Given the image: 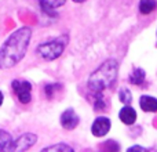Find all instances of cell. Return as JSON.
<instances>
[{"instance_id":"cell-1","label":"cell","mask_w":157,"mask_h":152,"mask_svg":"<svg viewBox=\"0 0 157 152\" xmlns=\"http://www.w3.org/2000/svg\"><path fill=\"white\" fill-rule=\"evenodd\" d=\"M30 38H32V30L28 26L19 28L13 35H10V38L0 49L2 68H11L24 58L28 46H29Z\"/></svg>"},{"instance_id":"cell-2","label":"cell","mask_w":157,"mask_h":152,"mask_svg":"<svg viewBox=\"0 0 157 152\" xmlns=\"http://www.w3.org/2000/svg\"><path fill=\"white\" fill-rule=\"evenodd\" d=\"M119 64L116 60H106L97 71H94L88 79V89L92 93H102L108 89L117 78Z\"/></svg>"},{"instance_id":"cell-3","label":"cell","mask_w":157,"mask_h":152,"mask_svg":"<svg viewBox=\"0 0 157 152\" xmlns=\"http://www.w3.org/2000/svg\"><path fill=\"white\" fill-rule=\"evenodd\" d=\"M65 46H66V38H58L54 39V40L47 42V43L40 44L37 47V53L44 60L52 61L62 54Z\"/></svg>"},{"instance_id":"cell-4","label":"cell","mask_w":157,"mask_h":152,"mask_svg":"<svg viewBox=\"0 0 157 152\" xmlns=\"http://www.w3.org/2000/svg\"><path fill=\"white\" fill-rule=\"evenodd\" d=\"M13 90L17 94L18 100L22 104H28L32 98L30 91H32V86L29 82H19V80H14L13 82Z\"/></svg>"},{"instance_id":"cell-5","label":"cell","mask_w":157,"mask_h":152,"mask_svg":"<svg viewBox=\"0 0 157 152\" xmlns=\"http://www.w3.org/2000/svg\"><path fill=\"white\" fill-rule=\"evenodd\" d=\"M36 141H37V136H36V134L25 133V134H22L19 138H17L15 141H13V144H11L8 151H26V150H29Z\"/></svg>"},{"instance_id":"cell-6","label":"cell","mask_w":157,"mask_h":152,"mask_svg":"<svg viewBox=\"0 0 157 152\" xmlns=\"http://www.w3.org/2000/svg\"><path fill=\"white\" fill-rule=\"evenodd\" d=\"M109 130H110V120L105 116L97 118L91 126V133L95 137H103L105 134H108Z\"/></svg>"},{"instance_id":"cell-7","label":"cell","mask_w":157,"mask_h":152,"mask_svg":"<svg viewBox=\"0 0 157 152\" xmlns=\"http://www.w3.org/2000/svg\"><path fill=\"white\" fill-rule=\"evenodd\" d=\"M61 125H62V127L66 129V130H73L78 125V116L72 108L66 109V111L61 115Z\"/></svg>"},{"instance_id":"cell-8","label":"cell","mask_w":157,"mask_h":152,"mask_svg":"<svg viewBox=\"0 0 157 152\" xmlns=\"http://www.w3.org/2000/svg\"><path fill=\"white\" fill-rule=\"evenodd\" d=\"M119 118L124 125H132V123H135V120H136V112L134 111V108H131V106L127 105L120 111Z\"/></svg>"},{"instance_id":"cell-9","label":"cell","mask_w":157,"mask_h":152,"mask_svg":"<svg viewBox=\"0 0 157 152\" xmlns=\"http://www.w3.org/2000/svg\"><path fill=\"white\" fill-rule=\"evenodd\" d=\"M139 105L145 112H157V98L150 95H144L139 100Z\"/></svg>"},{"instance_id":"cell-10","label":"cell","mask_w":157,"mask_h":152,"mask_svg":"<svg viewBox=\"0 0 157 152\" xmlns=\"http://www.w3.org/2000/svg\"><path fill=\"white\" fill-rule=\"evenodd\" d=\"M13 144V137L10 133L0 130V151H8Z\"/></svg>"},{"instance_id":"cell-11","label":"cell","mask_w":157,"mask_h":152,"mask_svg":"<svg viewBox=\"0 0 157 152\" xmlns=\"http://www.w3.org/2000/svg\"><path fill=\"white\" fill-rule=\"evenodd\" d=\"M39 2L44 11H52L54 8H58L62 4H65V0H39Z\"/></svg>"},{"instance_id":"cell-12","label":"cell","mask_w":157,"mask_h":152,"mask_svg":"<svg viewBox=\"0 0 157 152\" xmlns=\"http://www.w3.org/2000/svg\"><path fill=\"white\" fill-rule=\"evenodd\" d=\"M157 7L156 0H141L139 2V11L142 14H150L152 11H155Z\"/></svg>"},{"instance_id":"cell-13","label":"cell","mask_w":157,"mask_h":152,"mask_svg":"<svg viewBox=\"0 0 157 152\" xmlns=\"http://www.w3.org/2000/svg\"><path fill=\"white\" fill-rule=\"evenodd\" d=\"M130 79H131V82H132L134 84L144 83V80H145V71H144V69H141V68L135 69V71L132 72V75H131Z\"/></svg>"},{"instance_id":"cell-14","label":"cell","mask_w":157,"mask_h":152,"mask_svg":"<svg viewBox=\"0 0 157 152\" xmlns=\"http://www.w3.org/2000/svg\"><path fill=\"white\" fill-rule=\"evenodd\" d=\"M44 152H48V151H54V152H73V148L69 147L66 144H55L51 145V147H47L43 150Z\"/></svg>"},{"instance_id":"cell-15","label":"cell","mask_w":157,"mask_h":152,"mask_svg":"<svg viewBox=\"0 0 157 152\" xmlns=\"http://www.w3.org/2000/svg\"><path fill=\"white\" fill-rule=\"evenodd\" d=\"M120 101H121L123 104H125V105H128V104L132 101V97H131V91L128 89H121L120 90Z\"/></svg>"},{"instance_id":"cell-16","label":"cell","mask_w":157,"mask_h":152,"mask_svg":"<svg viewBox=\"0 0 157 152\" xmlns=\"http://www.w3.org/2000/svg\"><path fill=\"white\" fill-rule=\"evenodd\" d=\"M128 151H130V152H132V151H142V152H145V151H146V148H142V147H138V145H135V147L128 148Z\"/></svg>"},{"instance_id":"cell-17","label":"cell","mask_w":157,"mask_h":152,"mask_svg":"<svg viewBox=\"0 0 157 152\" xmlns=\"http://www.w3.org/2000/svg\"><path fill=\"white\" fill-rule=\"evenodd\" d=\"M2 104H3V93L0 91V105H2Z\"/></svg>"},{"instance_id":"cell-18","label":"cell","mask_w":157,"mask_h":152,"mask_svg":"<svg viewBox=\"0 0 157 152\" xmlns=\"http://www.w3.org/2000/svg\"><path fill=\"white\" fill-rule=\"evenodd\" d=\"M73 2H76V3H83V2H86V0H73Z\"/></svg>"},{"instance_id":"cell-19","label":"cell","mask_w":157,"mask_h":152,"mask_svg":"<svg viewBox=\"0 0 157 152\" xmlns=\"http://www.w3.org/2000/svg\"><path fill=\"white\" fill-rule=\"evenodd\" d=\"M0 68H2V64H0Z\"/></svg>"}]
</instances>
